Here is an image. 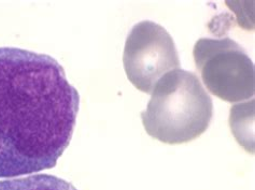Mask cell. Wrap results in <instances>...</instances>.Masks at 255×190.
Wrapping results in <instances>:
<instances>
[{
	"label": "cell",
	"instance_id": "cell-4",
	"mask_svg": "<svg viewBox=\"0 0 255 190\" xmlns=\"http://www.w3.org/2000/svg\"><path fill=\"white\" fill-rule=\"evenodd\" d=\"M127 78L139 91L152 94L166 73L180 68L176 44L163 26L143 21L132 27L123 53Z\"/></svg>",
	"mask_w": 255,
	"mask_h": 190
},
{
	"label": "cell",
	"instance_id": "cell-3",
	"mask_svg": "<svg viewBox=\"0 0 255 190\" xmlns=\"http://www.w3.org/2000/svg\"><path fill=\"white\" fill-rule=\"evenodd\" d=\"M193 56L201 80L214 96L231 103L254 96V65L237 42L230 38L199 39Z\"/></svg>",
	"mask_w": 255,
	"mask_h": 190
},
{
	"label": "cell",
	"instance_id": "cell-1",
	"mask_svg": "<svg viewBox=\"0 0 255 190\" xmlns=\"http://www.w3.org/2000/svg\"><path fill=\"white\" fill-rule=\"evenodd\" d=\"M79 106V93L55 58L0 47V179L54 168Z\"/></svg>",
	"mask_w": 255,
	"mask_h": 190
},
{
	"label": "cell",
	"instance_id": "cell-2",
	"mask_svg": "<svg viewBox=\"0 0 255 190\" xmlns=\"http://www.w3.org/2000/svg\"><path fill=\"white\" fill-rule=\"evenodd\" d=\"M212 99L195 73L172 70L160 79L141 113L146 133L166 144L197 139L210 126Z\"/></svg>",
	"mask_w": 255,
	"mask_h": 190
},
{
	"label": "cell",
	"instance_id": "cell-5",
	"mask_svg": "<svg viewBox=\"0 0 255 190\" xmlns=\"http://www.w3.org/2000/svg\"><path fill=\"white\" fill-rule=\"evenodd\" d=\"M0 190H78V188L55 175L32 174L25 178L0 181Z\"/></svg>",
	"mask_w": 255,
	"mask_h": 190
}]
</instances>
